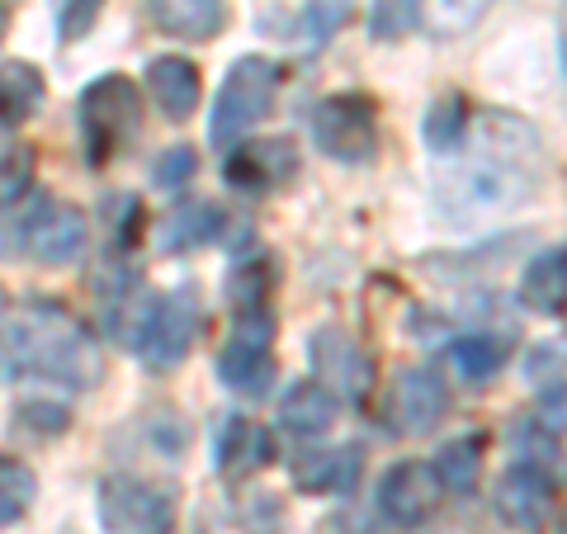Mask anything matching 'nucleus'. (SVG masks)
<instances>
[{"mask_svg":"<svg viewBox=\"0 0 567 534\" xmlns=\"http://www.w3.org/2000/svg\"><path fill=\"white\" fill-rule=\"evenodd\" d=\"M6 379H48L71 393L100 383V346L81 317L52 298H24L6 308Z\"/></svg>","mask_w":567,"mask_h":534,"instance_id":"f257e3e1","label":"nucleus"},{"mask_svg":"<svg viewBox=\"0 0 567 534\" xmlns=\"http://www.w3.org/2000/svg\"><path fill=\"white\" fill-rule=\"evenodd\" d=\"M539 181V133L516 114L487 110L473 123V162L445 185L458 213L516 208Z\"/></svg>","mask_w":567,"mask_h":534,"instance_id":"f03ea898","label":"nucleus"},{"mask_svg":"<svg viewBox=\"0 0 567 534\" xmlns=\"http://www.w3.org/2000/svg\"><path fill=\"white\" fill-rule=\"evenodd\" d=\"M279 91V66L270 58H237L233 71L223 76L218 95H213V114H208V142L213 147H233L256 123L270 114Z\"/></svg>","mask_w":567,"mask_h":534,"instance_id":"7ed1b4c3","label":"nucleus"},{"mask_svg":"<svg viewBox=\"0 0 567 534\" xmlns=\"http://www.w3.org/2000/svg\"><path fill=\"white\" fill-rule=\"evenodd\" d=\"M142 129V100L137 85L118 71H104L81 91V133H85V162L104 166L128 147Z\"/></svg>","mask_w":567,"mask_h":534,"instance_id":"20e7f679","label":"nucleus"},{"mask_svg":"<svg viewBox=\"0 0 567 534\" xmlns=\"http://www.w3.org/2000/svg\"><path fill=\"white\" fill-rule=\"evenodd\" d=\"M204 312L194 302V289H175L166 298H152L137 308V322L128 331V346L142 355L147 369H175L199 341Z\"/></svg>","mask_w":567,"mask_h":534,"instance_id":"39448f33","label":"nucleus"},{"mask_svg":"<svg viewBox=\"0 0 567 534\" xmlns=\"http://www.w3.org/2000/svg\"><path fill=\"white\" fill-rule=\"evenodd\" d=\"M275 312L270 308H246L237 312L233 341L218 350V379L237 398H265L275 388Z\"/></svg>","mask_w":567,"mask_h":534,"instance_id":"423d86ee","label":"nucleus"},{"mask_svg":"<svg viewBox=\"0 0 567 534\" xmlns=\"http://www.w3.org/2000/svg\"><path fill=\"white\" fill-rule=\"evenodd\" d=\"M312 142L322 147V156L341 166H369L379 152V119H374V100L369 95H327L312 110Z\"/></svg>","mask_w":567,"mask_h":534,"instance_id":"0eeeda50","label":"nucleus"},{"mask_svg":"<svg viewBox=\"0 0 567 534\" xmlns=\"http://www.w3.org/2000/svg\"><path fill=\"white\" fill-rule=\"evenodd\" d=\"M100 521L110 534H171L175 502L156 483L114 473L100 483Z\"/></svg>","mask_w":567,"mask_h":534,"instance_id":"6e6552de","label":"nucleus"},{"mask_svg":"<svg viewBox=\"0 0 567 534\" xmlns=\"http://www.w3.org/2000/svg\"><path fill=\"white\" fill-rule=\"evenodd\" d=\"M308 360L317 369V379H322L336 398L364 402L369 388H374V355L341 327H317L308 341Z\"/></svg>","mask_w":567,"mask_h":534,"instance_id":"1a4fd4ad","label":"nucleus"},{"mask_svg":"<svg viewBox=\"0 0 567 534\" xmlns=\"http://www.w3.org/2000/svg\"><path fill=\"white\" fill-rule=\"evenodd\" d=\"M450 412V388L435 369H402L388 388V431L393 435H431Z\"/></svg>","mask_w":567,"mask_h":534,"instance_id":"9d476101","label":"nucleus"},{"mask_svg":"<svg viewBox=\"0 0 567 534\" xmlns=\"http://www.w3.org/2000/svg\"><path fill=\"white\" fill-rule=\"evenodd\" d=\"M85 237H91V218L66 204V199H43L39 208L24 218L20 246L39 260V265H66L85 251Z\"/></svg>","mask_w":567,"mask_h":534,"instance_id":"9b49d317","label":"nucleus"},{"mask_svg":"<svg viewBox=\"0 0 567 534\" xmlns=\"http://www.w3.org/2000/svg\"><path fill=\"white\" fill-rule=\"evenodd\" d=\"M440 473L431 464H421V459H402L393 464L383 477H379V511L388 525L398 530H416L435 515L440 506Z\"/></svg>","mask_w":567,"mask_h":534,"instance_id":"f8f14e48","label":"nucleus"},{"mask_svg":"<svg viewBox=\"0 0 567 534\" xmlns=\"http://www.w3.org/2000/svg\"><path fill=\"white\" fill-rule=\"evenodd\" d=\"M548 492H554V473L516 459L496 483V515L516 530H539L548 515Z\"/></svg>","mask_w":567,"mask_h":534,"instance_id":"ddd939ff","label":"nucleus"},{"mask_svg":"<svg viewBox=\"0 0 567 534\" xmlns=\"http://www.w3.org/2000/svg\"><path fill=\"white\" fill-rule=\"evenodd\" d=\"M364 477L360 444H336V450H312L293 464V487L303 496H346Z\"/></svg>","mask_w":567,"mask_h":534,"instance_id":"4468645a","label":"nucleus"},{"mask_svg":"<svg viewBox=\"0 0 567 534\" xmlns=\"http://www.w3.org/2000/svg\"><path fill=\"white\" fill-rule=\"evenodd\" d=\"M298 171V152L289 137H260V142H246L227 156V181L237 189H251V194H265L284 185L289 175Z\"/></svg>","mask_w":567,"mask_h":534,"instance_id":"2eb2a0df","label":"nucleus"},{"mask_svg":"<svg viewBox=\"0 0 567 534\" xmlns=\"http://www.w3.org/2000/svg\"><path fill=\"white\" fill-rule=\"evenodd\" d=\"M147 91H152L156 104H162L166 119H189L194 110H199V100H204L199 66H194L189 58H175V52H166V58H152Z\"/></svg>","mask_w":567,"mask_h":534,"instance_id":"dca6fc26","label":"nucleus"},{"mask_svg":"<svg viewBox=\"0 0 567 534\" xmlns=\"http://www.w3.org/2000/svg\"><path fill=\"white\" fill-rule=\"evenodd\" d=\"M213 454H218L223 477H251V473H260L265 464H270L275 444H270V431L256 425L251 417H233V421H223Z\"/></svg>","mask_w":567,"mask_h":534,"instance_id":"f3484780","label":"nucleus"},{"mask_svg":"<svg viewBox=\"0 0 567 534\" xmlns=\"http://www.w3.org/2000/svg\"><path fill=\"white\" fill-rule=\"evenodd\" d=\"M147 14H152V24L162 33H171V39H185V43L218 39L223 24H227V6H223V0H147Z\"/></svg>","mask_w":567,"mask_h":534,"instance_id":"a211bd4d","label":"nucleus"},{"mask_svg":"<svg viewBox=\"0 0 567 534\" xmlns=\"http://www.w3.org/2000/svg\"><path fill=\"white\" fill-rule=\"evenodd\" d=\"M520 302L539 317H558L567 308V246L539 251L520 275Z\"/></svg>","mask_w":567,"mask_h":534,"instance_id":"6ab92c4d","label":"nucleus"},{"mask_svg":"<svg viewBox=\"0 0 567 534\" xmlns=\"http://www.w3.org/2000/svg\"><path fill=\"white\" fill-rule=\"evenodd\" d=\"M336 407H341V398H336L322 379H298L279 402V421H284V431H293V435H322L336 421Z\"/></svg>","mask_w":567,"mask_h":534,"instance_id":"aec40b11","label":"nucleus"},{"mask_svg":"<svg viewBox=\"0 0 567 534\" xmlns=\"http://www.w3.org/2000/svg\"><path fill=\"white\" fill-rule=\"evenodd\" d=\"M468 129H473L468 100L458 95V91H445L440 100H431V110H425L421 137H425V147H431L435 156H454V152H464Z\"/></svg>","mask_w":567,"mask_h":534,"instance_id":"412c9836","label":"nucleus"},{"mask_svg":"<svg viewBox=\"0 0 567 534\" xmlns=\"http://www.w3.org/2000/svg\"><path fill=\"white\" fill-rule=\"evenodd\" d=\"M450 355H454V369L464 373L468 383H492L496 373L506 369V360H511V346H506V336H492V331H468V336H458Z\"/></svg>","mask_w":567,"mask_h":534,"instance_id":"4be33fe9","label":"nucleus"},{"mask_svg":"<svg viewBox=\"0 0 567 534\" xmlns=\"http://www.w3.org/2000/svg\"><path fill=\"white\" fill-rule=\"evenodd\" d=\"M223 233V208L218 204H185L171 213L162 246L166 251H194V246H208Z\"/></svg>","mask_w":567,"mask_h":534,"instance_id":"5701e85b","label":"nucleus"},{"mask_svg":"<svg viewBox=\"0 0 567 534\" xmlns=\"http://www.w3.org/2000/svg\"><path fill=\"white\" fill-rule=\"evenodd\" d=\"M435 473L445 483V492H473L477 473H483V435H458L450 444H440Z\"/></svg>","mask_w":567,"mask_h":534,"instance_id":"b1692460","label":"nucleus"},{"mask_svg":"<svg viewBox=\"0 0 567 534\" xmlns=\"http://www.w3.org/2000/svg\"><path fill=\"white\" fill-rule=\"evenodd\" d=\"M33 496H39V477H33V469L20 464L14 454H6L0 459V521L14 525L33 506Z\"/></svg>","mask_w":567,"mask_h":534,"instance_id":"393cba45","label":"nucleus"},{"mask_svg":"<svg viewBox=\"0 0 567 534\" xmlns=\"http://www.w3.org/2000/svg\"><path fill=\"white\" fill-rule=\"evenodd\" d=\"M270 284H275V270L270 260H241L233 275H227V298L233 308L246 312V308H270Z\"/></svg>","mask_w":567,"mask_h":534,"instance_id":"a878e982","label":"nucleus"},{"mask_svg":"<svg viewBox=\"0 0 567 534\" xmlns=\"http://www.w3.org/2000/svg\"><path fill=\"white\" fill-rule=\"evenodd\" d=\"M6 123H20V119H29L33 110L43 104V76L33 71L29 62H6Z\"/></svg>","mask_w":567,"mask_h":534,"instance_id":"bb28decb","label":"nucleus"},{"mask_svg":"<svg viewBox=\"0 0 567 534\" xmlns=\"http://www.w3.org/2000/svg\"><path fill=\"white\" fill-rule=\"evenodd\" d=\"M421 14H425V0H374V10H369V39L393 43L421 24Z\"/></svg>","mask_w":567,"mask_h":534,"instance_id":"cd10ccee","label":"nucleus"},{"mask_svg":"<svg viewBox=\"0 0 567 534\" xmlns=\"http://www.w3.org/2000/svg\"><path fill=\"white\" fill-rule=\"evenodd\" d=\"M483 10L487 0H425V24L445 33V39H458V33H468L483 20Z\"/></svg>","mask_w":567,"mask_h":534,"instance_id":"c85d7f7f","label":"nucleus"},{"mask_svg":"<svg viewBox=\"0 0 567 534\" xmlns=\"http://www.w3.org/2000/svg\"><path fill=\"white\" fill-rule=\"evenodd\" d=\"M525 379L535 383V393H554V388H567V346L544 341L529 350L525 360Z\"/></svg>","mask_w":567,"mask_h":534,"instance_id":"c756f323","label":"nucleus"},{"mask_svg":"<svg viewBox=\"0 0 567 534\" xmlns=\"http://www.w3.org/2000/svg\"><path fill=\"white\" fill-rule=\"evenodd\" d=\"M194 171H199V152L194 147H171V152L156 156L152 181H156V189H181V185H189Z\"/></svg>","mask_w":567,"mask_h":534,"instance_id":"7c9ffc66","label":"nucleus"},{"mask_svg":"<svg viewBox=\"0 0 567 534\" xmlns=\"http://www.w3.org/2000/svg\"><path fill=\"white\" fill-rule=\"evenodd\" d=\"M100 10H104V0H58V33L66 43L85 39V33L95 29Z\"/></svg>","mask_w":567,"mask_h":534,"instance_id":"2f4dec72","label":"nucleus"},{"mask_svg":"<svg viewBox=\"0 0 567 534\" xmlns=\"http://www.w3.org/2000/svg\"><path fill=\"white\" fill-rule=\"evenodd\" d=\"M29 181H33V152L29 147H10L6 152V189H0L6 208H14V199H24Z\"/></svg>","mask_w":567,"mask_h":534,"instance_id":"473e14b6","label":"nucleus"},{"mask_svg":"<svg viewBox=\"0 0 567 534\" xmlns=\"http://www.w3.org/2000/svg\"><path fill=\"white\" fill-rule=\"evenodd\" d=\"M20 425L24 431H39V435H62L66 431V412L58 402H20Z\"/></svg>","mask_w":567,"mask_h":534,"instance_id":"72a5a7b5","label":"nucleus"},{"mask_svg":"<svg viewBox=\"0 0 567 534\" xmlns=\"http://www.w3.org/2000/svg\"><path fill=\"white\" fill-rule=\"evenodd\" d=\"M341 24V10H327L322 14V6H312L308 10V43H327V33Z\"/></svg>","mask_w":567,"mask_h":534,"instance_id":"f704fd0d","label":"nucleus"},{"mask_svg":"<svg viewBox=\"0 0 567 534\" xmlns=\"http://www.w3.org/2000/svg\"><path fill=\"white\" fill-rule=\"evenodd\" d=\"M558 52H563V71H567V0L558 10Z\"/></svg>","mask_w":567,"mask_h":534,"instance_id":"c9c22d12","label":"nucleus"},{"mask_svg":"<svg viewBox=\"0 0 567 534\" xmlns=\"http://www.w3.org/2000/svg\"><path fill=\"white\" fill-rule=\"evenodd\" d=\"M558 534H567V511H563V515H558Z\"/></svg>","mask_w":567,"mask_h":534,"instance_id":"e433bc0d","label":"nucleus"}]
</instances>
